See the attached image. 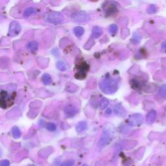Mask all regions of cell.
<instances>
[{
  "label": "cell",
  "mask_w": 166,
  "mask_h": 166,
  "mask_svg": "<svg viewBox=\"0 0 166 166\" xmlns=\"http://www.w3.org/2000/svg\"><path fill=\"white\" fill-rule=\"evenodd\" d=\"M118 79L112 77H106L100 82L99 87L104 94H112L118 90Z\"/></svg>",
  "instance_id": "1"
},
{
  "label": "cell",
  "mask_w": 166,
  "mask_h": 166,
  "mask_svg": "<svg viewBox=\"0 0 166 166\" xmlns=\"http://www.w3.org/2000/svg\"><path fill=\"white\" fill-rule=\"evenodd\" d=\"M43 19L45 22L53 24H61L64 22V15L59 12H49L44 14Z\"/></svg>",
  "instance_id": "2"
},
{
  "label": "cell",
  "mask_w": 166,
  "mask_h": 166,
  "mask_svg": "<svg viewBox=\"0 0 166 166\" xmlns=\"http://www.w3.org/2000/svg\"><path fill=\"white\" fill-rule=\"evenodd\" d=\"M91 18L90 15L84 11H77L71 15V19L77 23H84L88 22Z\"/></svg>",
  "instance_id": "3"
},
{
  "label": "cell",
  "mask_w": 166,
  "mask_h": 166,
  "mask_svg": "<svg viewBox=\"0 0 166 166\" xmlns=\"http://www.w3.org/2000/svg\"><path fill=\"white\" fill-rule=\"evenodd\" d=\"M22 31V26L18 22L14 21L9 25L8 36L11 37H15L18 36Z\"/></svg>",
  "instance_id": "4"
},
{
  "label": "cell",
  "mask_w": 166,
  "mask_h": 166,
  "mask_svg": "<svg viewBox=\"0 0 166 166\" xmlns=\"http://www.w3.org/2000/svg\"><path fill=\"white\" fill-rule=\"evenodd\" d=\"M143 122V115L140 114H134L129 118V124L132 127L139 126Z\"/></svg>",
  "instance_id": "5"
},
{
  "label": "cell",
  "mask_w": 166,
  "mask_h": 166,
  "mask_svg": "<svg viewBox=\"0 0 166 166\" xmlns=\"http://www.w3.org/2000/svg\"><path fill=\"white\" fill-rule=\"evenodd\" d=\"M112 137L110 136V133L108 132V130H105L103 131L101 137L98 145L100 149H102L103 147L107 146V145L110 143L111 142Z\"/></svg>",
  "instance_id": "6"
},
{
  "label": "cell",
  "mask_w": 166,
  "mask_h": 166,
  "mask_svg": "<svg viewBox=\"0 0 166 166\" xmlns=\"http://www.w3.org/2000/svg\"><path fill=\"white\" fill-rule=\"evenodd\" d=\"M64 112L68 117H72L77 114V110L72 104H68L64 108Z\"/></svg>",
  "instance_id": "7"
},
{
  "label": "cell",
  "mask_w": 166,
  "mask_h": 166,
  "mask_svg": "<svg viewBox=\"0 0 166 166\" xmlns=\"http://www.w3.org/2000/svg\"><path fill=\"white\" fill-rule=\"evenodd\" d=\"M103 34V30L99 26H94L92 29V37L94 39L99 38Z\"/></svg>",
  "instance_id": "8"
},
{
  "label": "cell",
  "mask_w": 166,
  "mask_h": 166,
  "mask_svg": "<svg viewBox=\"0 0 166 166\" xmlns=\"http://www.w3.org/2000/svg\"><path fill=\"white\" fill-rule=\"evenodd\" d=\"M156 119H157V112L155 110H151L150 111L146 117V121L147 123L149 124H151L155 122Z\"/></svg>",
  "instance_id": "9"
},
{
  "label": "cell",
  "mask_w": 166,
  "mask_h": 166,
  "mask_svg": "<svg viewBox=\"0 0 166 166\" xmlns=\"http://www.w3.org/2000/svg\"><path fill=\"white\" fill-rule=\"evenodd\" d=\"M27 49L30 52L35 53L37 51L38 49V44L36 41H31L27 44Z\"/></svg>",
  "instance_id": "10"
},
{
  "label": "cell",
  "mask_w": 166,
  "mask_h": 166,
  "mask_svg": "<svg viewBox=\"0 0 166 166\" xmlns=\"http://www.w3.org/2000/svg\"><path fill=\"white\" fill-rule=\"evenodd\" d=\"M53 152V149L50 147H46L39 151V155L44 158H47Z\"/></svg>",
  "instance_id": "11"
},
{
  "label": "cell",
  "mask_w": 166,
  "mask_h": 166,
  "mask_svg": "<svg viewBox=\"0 0 166 166\" xmlns=\"http://www.w3.org/2000/svg\"><path fill=\"white\" fill-rule=\"evenodd\" d=\"M114 112L116 114V115L122 117L124 115H125V110L123 108L122 106H121L119 104H118L114 108Z\"/></svg>",
  "instance_id": "12"
},
{
  "label": "cell",
  "mask_w": 166,
  "mask_h": 166,
  "mask_svg": "<svg viewBox=\"0 0 166 166\" xmlns=\"http://www.w3.org/2000/svg\"><path fill=\"white\" fill-rule=\"evenodd\" d=\"M73 33L77 38L81 37L84 33V29L82 27H75L73 29Z\"/></svg>",
  "instance_id": "13"
},
{
  "label": "cell",
  "mask_w": 166,
  "mask_h": 166,
  "mask_svg": "<svg viewBox=\"0 0 166 166\" xmlns=\"http://www.w3.org/2000/svg\"><path fill=\"white\" fill-rule=\"evenodd\" d=\"M42 81L45 85H49L52 82L51 75L48 73H44L42 77Z\"/></svg>",
  "instance_id": "14"
},
{
  "label": "cell",
  "mask_w": 166,
  "mask_h": 166,
  "mask_svg": "<svg viewBox=\"0 0 166 166\" xmlns=\"http://www.w3.org/2000/svg\"><path fill=\"white\" fill-rule=\"evenodd\" d=\"M87 129V124L85 122H79L76 126V130L79 133L83 132Z\"/></svg>",
  "instance_id": "15"
},
{
  "label": "cell",
  "mask_w": 166,
  "mask_h": 166,
  "mask_svg": "<svg viewBox=\"0 0 166 166\" xmlns=\"http://www.w3.org/2000/svg\"><path fill=\"white\" fill-rule=\"evenodd\" d=\"M37 9H34V7H29L25 10L23 12V16L24 17H29V16H31V14H36L37 13Z\"/></svg>",
  "instance_id": "16"
},
{
  "label": "cell",
  "mask_w": 166,
  "mask_h": 166,
  "mask_svg": "<svg viewBox=\"0 0 166 166\" xmlns=\"http://www.w3.org/2000/svg\"><path fill=\"white\" fill-rule=\"evenodd\" d=\"M77 68L79 71L87 72L89 69V65L86 62H82L77 65Z\"/></svg>",
  "instance_id": "17"
},
{
  "label": "cell",
  "mask_w": 166,
  "mask_h": 166,
  "mask_svg": "<svg viewBox=\"0 0 166 166\" xmlns=\"http://www.w3.org/2000/svg\"><path fill=\"white\" fill-rule=\"evenodd\" d=\"M12 136L14 138H19L20 136H21V131H20L18 127H14L12 129Z\"/></svg>",
  "instance_id": "18"
},
{
  "label": "cell",
  "mask_w": 166,
  "mask_h": 166,
  "mask_svg": "<svg viewBox=\"0 0 166 166\" xmlns=\"http://www.w3.org/2000/svg\"><path fill=\"white\" fill-rule=\"evenodd\" d=\"M158 94L161 99H166V85H163V86L161 87Z\"/></svg>",
  "instance_id": "19"
},
{
  "label": "cell",
  "mask_w": 166,
  "mask_h": 166,
  "mask_svg": "<svg viewBox=\"0 0 166 166\" xmlns=\"http://www.w3.org/2000/svg\"><path fill=\"white\" fill-rule=\"evenodd\" d=\"M56 66L59 70H60V71H62V72L66 71V69H67L66 64H65L64 62H63L62 60H58V61L57 62Z\"/></svg>",
  "instance_id": "20"
},
{
  "label": "cell",
  "mask_w": 166,
  "mask_h": 166,
  "mask_svg": "<svg viewBox=\"0 0 166 166\" xmlns=\"http://www.w3.org/2000/svg\"><path fill=\"white\" fill-rule=\"evenodd\" d=\"M118 31V27L116 24L110 25L109 27V32L112 35V36H114V35L116 34Z\"/></svg>",
  "instance_id": "21"
},
{
  "label": "cell",
  "mask_w": 166,
  "mask_h": 166,
  "mask_svg": "<svg viewBox=\"0 0 166 166\" xmlns=\"http://www.w3.org/2000/svg\"><path fill=\"white\" fill-rule=\"evenodd\" d=\"M116 5H115L114 4H112V5H109V7H107V11H106V13L108 15H110L112 14H114L115 11H116Z\"/></svg>",
  "instance_id": "22"
},
{
  "label": "cell",
  "mask_w": 166,
  "mask_h": 166,
  "mask_svg": "<svg viewBox=\"0 0 166 166\" xmlns=\"http://www.w3.org/2000/svg\"><path fill=\"white\" fill-rule=\"evenodd\" d=\"M75 78H76L77 79L82 80V79H84L86 78L87 74H86V73H85L84 72L79 71V72H77L76 74H75Z\"/></svg>",
  "instance_id": "23"
},
{
  "label": "cell",
  "mask_w": 166,
  "mask_h": 166,
  "mask_svg": "<svg viewBox=\"0 0 166 166\" xmlns=\"http://www.w3.org/2000/svg\"><path fill=\"white\" fill-rule=\"evenodd\" d=\"M108 104H109L108 100L105 98H103L102 99L101 101V108L103 110L105 108H107V107H108Z\"/></svg>",
  "instance_id": "24"
},
{
  "label": "cell",
  "mask_w": 166,
  "mask_h": 166,
  "mask_svg": "<svg viewBox=\"0 0 166 166\" xmlns=\"http://www.w3.org/2000/svg\"><path fill=\"white\" fill-rule=\"evenodd\" d=\"M157 11V9L154 5H150L147 8V12L149 14H154Z\"/></svg>",
  "instance_id": "25"
},
{
  "label": "cell",
  "mask_w": 166,
  "mask_h": 166,
  "mask_svg": "<svg viewBox=\"0 0 166 166\" xmlns=\"http://www.w3.org/2000/svg\"><path fill=\"white\" fill-rule=\"evenodd\" d=\"M46 128L48 130H49V131H55V130H56V129H57V127L54 123H49L47 125Z\"/></svg>",
  "instance_id": "26"
},
{
  "label": "cell",
  "mask_w": 166,
  "mask_h": 166,
  "mask_svg": "<svg viewBox=\"0 0 166 166\" xmlns=\"http://www.w3.org/2000/svg\"><path fill=\"white\" fill-rule=\"evenodd\" d=\"M74 162L73 160H68L64 162L61 164V166H73L74 165Z\"/></svg>",
  "instance_id": "27"
},
{
  "label": "cell",
  "mask_w": 166,
  "mask_h": 166,
  "mask_svg": "<svg viewBox=\"0 0 166 166\" xmlns=\"http://www.w3.org/2000/svg\"><path fill=\"white\" fill-rule=\"evenodd\" d=\"M0 97L2 100H5V99L7 97V92L3 90H2L1 92H0Z\"/></svg>",
  "instance_id": "28"
},
{
  "label": "cell",
  "mask_w": 166,
  "mask_h": 166,
  "mask_svg": "<svg viewBox=\"0 0 166 166\" xmlns=\"http://www.w3.org/2000/svg\"><path fill=\"white\" fill-rule=\"evenodd\" d=\"M132 40V41H134L133 42H134V43H139L140 41V37L136 33H134Z\"/></svg>",
  "instance_id": "29"
},
{
  "label": "cell",
  "mask_w": 166,
  "mask_h": 166,
  "mask_svg": "<svg viewBox=\"0 0 166 166\" xmlns=\"http://www.w3.org/2000/svg\"><path fill=\"white\" fill-rule=\"evenodd\" d=\"M0 166H10V162L8 160H3L0 162Z\"/></svg>",
  "instance_id": "30"
},
{
  "label": "cell",
  "mask_w": 166,
  "mask_h": 166,
  "mask_svg": "<svg viewBox=\"0 0 166 166\" xmlns=\"http://www.w3.org/2000/svg\"><path fill=\"white\" fill-rule=\"evenodd\" d=\"M51 53L55 55V56H59V51L57 49H54V50L51 51Z\"/></svg>",
  "instance_id": "31"
},
{
  "label": "cell",
  "mask_w": 166,
  "mask_h": 166,
  "mask_svg": "<svg viewBox=\"0 0 166 166\" xmlns=\"http://www.w3.org/2000/svg\"><path fill=\"white\" fill-rule=\"evenodd\" d=\"M162 51L166 53V42H164L162 44Z\"/></svg>",
  "instance_id": "32"
},
{
  "label": "cell",
  "mask_w": 166,
  "mask_h": 166,
  "mask_svg": "<svg viewBox=\"0 0 166 166\" xmlns=\"http://www.w3.org/2000/svg\"><path fill=\"white\" fill-rule=\"evenodd\" d=\"M112 114V110L111 108H108L107 110H106V112H105V114H107V115H110Z\"/></svg>",
  "instance_id": "33"
},
{
  "label": "cell",
  "mask_w": 166,
  "mask_h": 166,
  "mask_svg": "<svg viewBox=\"0 0 166 166\" xmlns=\"http://www.w3.org/2000/svg\"><path fill=\"white\" fill-rule=\"evenodd\" d=\"M83 166H88V165H87V164H84Z\"/></svg>",
  "instance_id": "34"
},
{
  "label": "cell",
  "mask_w": 166,
  "mask_h": 166,
  "mask_svg": "<svg viewBox=\"0 0 166 166\" xmlns=\"http://www.w3.org/2000/svg\"><path fill=\"white\" fill-rule=\"evenodd\" d=\"M92 1H95V2H96V1H97V0H92Z\"/></svg>",
  "instance_id": "35"
},
{
  "label": "cell",
  "mask_w": 166,
  "mask_h": 166,
  "mask_svg": "<svg viewBox=\"0 0 166 166\" xmlns=\"http://www.w3.org/2000/svg\"><path fill=\"white\" fill-rule=\"evenodd\" d=\"M30 166H34V165H30Z\"/></svg>",
  "instance_id": "36"
}]
</instances>
